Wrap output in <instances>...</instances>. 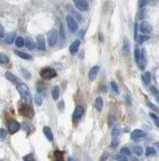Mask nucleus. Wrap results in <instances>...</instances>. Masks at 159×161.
Returning <instances> with one entry per match:
<instances>
[{
  "label": "nucleus",
  "instance_id": "nucleus-1",
  "mask_svg": "<svg viewBox=\"0 0 159 161\" xmlns=\"http://www.w3.org/2000/svg\"><path fill=\"white\" fill-rule=\"evenodd\" d=\"M17 90H18L20 96L22 97L23 101L25 102V104H27V105L31 104L32 98H31V94H30L28 87H27L25 84H19L18 86H17Z\"/></svg>",
  "mask_w": 159,
  "mask_h": 161
},
{
  "label": "nucleus",
  "instance_id": "nucleus-2",
  "mask_svg": "<svg viewBox=\"0 0 159 161\" xmlns=\"http://www.w3.org/2000/svg\"><path fill=\"white\" fill-rule=\"evenodd\" d=\"M40 76L42 79H44V80H51V79H53L57 76L56 71H55V70H53V68H44L41 70L40 71Z\"/></svg>",
  "mask_w": 159,
  "mask_h": 161
},
{
  "label": "nucleus",
  "instance_id": "nucleus-3",
  "mask_svg": "<svg viewBox=\"0 0 159 161\" xmlns=\"http://www.w3.org/2000/svg\"><path fill=\"white\" fill-rule=\"evenodd\" d=\"M66 23L69 30L71 32H76L78 30V23L76 21V19L74 18V16L72 15H67L66 16Z\"/></svg>",
  "mask_w": 159,
  "mask_h": 161
},
{
  "label": "nucleus",
  "instance_id": "nucleus-4",
  "mask_svg": "<svg viewBox=\"0 0 159 161\" xmlns=\"http://www.w3.org/2000/svg\"><path fill=\"white\" fill-rule=\"evenodd\" d=\"M7 128H8V132L10 134H14V133H16L17 131L20 130V124H19V122L16 121V120L10 119L8 121Z\"/></svg>",
  "mask_w": 159,
  "mask_h": 161
},
{
  "label": "nucleus",
  "instance_id": "nucleus-5",
  "mask_svg": "<svg viewBox=\"0 0 159 161\" xmlns=\"http://www.w3.org/2000/svg\"><path fill=\"white\" fill-rule=\"evenodd\" d=\"M47 39H48V43H49L50 46H54L55 44L57 43V39H58V32L57 30L55 29H51L47 34Z\"/></svg>",
  "mask_w": 159,
  "mask_h": 161
},
{
  "label": "nucleus",
  "instance_id": "nucleus-6",
  "mask_svg": "<svg viewBox=\"0 0 159 161\" xmlns=\"http://www.w3.org/2000/svg\"><path fill=\"white\" fill-rule=\"evenodd\" d=\"M75 7L80 11H87L89 8L87 0H73Z\"/></svg>",
  "mask_w": 159,
  "mask_h": 161
},
{
  "label": "nucleus",
  "instance_id": "nucleus-7",
  "mask_svg": "<svg viewBox=\"0 0 159 161\" xmlns=\"http://www.w3.org/2000/svg\"><path fill=\"white\" fill-rule=\"evenodd\" d=\"M146 136L145 132H143L142 130L140 129H136L131 133V139L134 140V141H139V140H142L144 137Z\"/></svg>",
  "mask_w": 159,
  "mask_h": 161
},
{
  "label": "nucleus",
  "instance_id": "nucleus-8",
  "mask_svg": "<svg viewBox=\"0 0 159 161\" xmlns=\"http://www.w3.org/2000/svg\"><path fill=\"white\" fill-rule=\"evenodd\" d=\"M83 113H84L83 107H82V106H77L73 112V120L74 121L78 122L79 120L82 118V116H83Z\"/></svg>",
  "mask_w": 159,
  "mask_h": 161
},
{
  "label": "nucleus",
  "instance_id": "nucleus-9",
  "mask_svg": "<svg viewBox=\"0 0 159 161\" xmlns=\"http://www.w3.org/2000/svg\"><path fill=\"white\" fill-rule=\"evenodd\" d=\"M139 29L143 34H150L152 32V26L150 23L147 21H143L141 23Z\"/></svg>",
  "mask_w": 159,
  "mask_h": 161
},
{
  "label": "nucleus",
  "instance_id": "nucleus-10",
  "mask_svg": "<svg viewBox=\"0 0 159 161\" xmlns=\"http://www.w3.org/2000/svg\"><path fill=\"white\" fill-rule=\"evenodd\" d=\"M147 64V59H146V50L144 49H141V56H140V61L138 64V66L141 68V70H144V68L146 67Z\"/></svg>",
  "mask_w": 159,
  "mask_h": 161
},
{
  "label": "nucleus",
  "instance_id": "nucleus-11",
  "mask_svg": "<svg viewBox=\"0 0 159 161\" xmlns=\"http://www.w3.org/2000/svg\"><path fill=\"white\" fill-rule=\"evenodd\" d=\"M99 70H100L99 66H94L93 68H91L90 71H89V73H88L89 80H90V81H94L95 78L97 77V75L99 73Z\"/></svg>",
  "mask_w": 159,
  "mask_h": 161
},
{
  "label": "nucleus",
  "instance_id": "nucleus-12",
  "mask_svg": "<svg viewBox=\"0 0 159 161\" xmlns=\"http://www.w3.org/2000/svg\"><path fill=\"white\" fill-rule=\"evenodd\" d=\"M79 47H80V40H74V42L70 44V46H69V51H70L71 54H76L79 49Z\"/></svg>",
  "mask_w": 159,
  "mask_h": 161
},
{
  "label": "nucleus",
  "instance_id": "nucleus-13",
  "mask_svg": "<svg viewBox=\"0 0 159 161\" xmlns=\"http://www.w3.org/2000/svg\"><path fill=\"white\" fill-rule=\"evenodd\" d=\"M37 47L39 50H45L46 43H45V38H44L43 35L37 36Z\"/></svg>",
  "mask_w": 159,
  "mask_h": 161
},
{
  "label": "nucleus",
  "instance_id": "nucleus-14",
  "mask_svg": "<svg viewBox=\"0 0 159 161\" xmlns=\"http://www.w3.org/2000/svg\"><path fill=\"white\" fill-rule=\"evenodd\" d=\"M43 133H44V135H45V137L48 140H49V141H53L54 136H53L52 130L48 127V126H45V127L43 128Z\"/></svg>",
  "mask_w": 159,
  "mask_h": 161
},
{
  "label": "nucleus",
  "instance_id": "nucleus-15",
  "mask_svg": "<svg viewBox=\"0 0 159 161\" xmlns=\"http://www.w3.org/2000/svg\"><path fill=\"white\" fill-rule=\"evenodd\" d=\"M5 78L7 79L9 82H11V83H13V84H17V83H19V82H20L19 79L17 78L16 76H14L12 73H10V71L5 73Z\"/></svg>",
  "mask_w": 159,
  "mask_h": 161
},
{
  "label": "nucleus",
  "instance_id": "nucleus-16",
  "mask_svg": "<svg viewBox=\"0 0 159 161\" xmlns=\"http://www.w3.org/2000/svg\"><path fill=\"white\" fill-rule=\"evenodd\" d=\"M122 51H123V54L124 56H128L129 53H130V43L127 39H124L123 40V47H122Z\"/></svg>",
  "mask_w": 159,
  "mask_h": 161
},
{
  "label": "nucleus",
  "instance_id": "nucleus-17",
  "mask_svg": "<svg viewBox=\"0 0 159 161\" xmlns=\"http://www.w3.org/2000/svg\"><path fill=\"white\" fill-rule=\"evenodd\" d=\"M33 109L30 107V106H28V105H25V107H24V110H23V112H22V114L23 115H25V116H27L28 118H32L33 117Z\"/></svg>",
  "mask_w": 159,
  "mask_h": 161
},
{
  "label": "nucleus",
  "instance_id": "nucleus-18",
  "mask_svg": "<svg viewBox=\"0 0 159 161\" xmlns=\"http://www.w3.org/2000/svg\"><path fill=\"white\" fill-rule=\"evenodd\" d=\"M95 108L98 112H101L103 109V99L101 97H97L95 100Z\"/></svg>",
  "mask_w": 159,
  "mask_h": 161
},
{
  "label": "nucleus",
  "instance_id": "nucleus-19",
  "mask_svg": "<svg viewBox=\"0 0 159 161\" xmlns=\"http://www.w3.org/2000/svg\"><path fill=\"white\" fill-rule=\"evenodd\" d=\"M15 54L17 57H19L20 59H22V60H29L32 59V57L30 56V54L28 53H22V51H19V50H15L14 51Z\"/></svg>",
  "mask_w": 159,
  "mask_h": 161
},
{
  "label": "nucleus",
  "instance_id": "nucleus-20",
  "mask_svg": "<svg viewBox=\"0 0 159 161\" xmlns=\"http://www.w3.org/2000/svg\"><path fill=\"white\" fill-rule=\"evenodd\" d=\"M142 81H143V84L145 86L149 85L150 82H151V75L149 71H145V73L142 75Z\"/></svg>",
  "mask_w": 159,
  "mask_h": 161
},
{
  "label": "nucleus",
  "instance_id": "nucleus-21",
  "mask_svg": "<svg viewBox=\"0 0 159 161\" xmlns=\"http://www.w3.org/2000/svg\"><path fill=\"white\" fill-rule=\"evenodd\" d=\"M51 95H52V98L54 100H57L59 98V95H60V90H59V87L58 86H55L53 87L52 91H51Z\"/></svg>",
  "mask_w": 159,
  "mask_h": 161
},
{
  "label": "nucleus",
  "instance_id": "nucleus-22",
  "mask_svg": "<svg viewBox=\"0 0 159 161\" xmlns=\"http://www.w3.org/2000/svg\"><path fill=\"white\" fill-rule=\"evenodd\" d=\"M140 56H141V49L139 47L135 46V49H134V60H135V63L137 64L140 61Z\"/></svg>",
  "mask_w": 159,
  "mask_h": 161
},
{
  "label": "nucleus",
  "instance_id": "nucleus-23",
  "mask_svg": "<svg viewBox=\"0 0 159 161\" xmlns=\"http://www.w3.org/2000/svg\"><path fill=\"white\" fill-rule=\"evenodd\" d=\"M15 35H16V33L15 32H10L8 35H7V37H6V42L7 43H9V44H11V43H13L15 42Z\"/></svg>",
  "mask_w": 159,
  "mask_h": 161
},
{
  "label": "nucleus",
  "instance_id": "nucleus-24",
  "mask_svg": "<svg viewBox=\"0 0 159 161\" xmlns=\"http://www.w3.org/2000/svg\"><path fill=\"white\" fill-rule=\"evenodd\" d=\"M25 46L28 49H34L35 43H34V42L31 38H27V39H25Z\"/></svg>",
  "mask_w": 159,
  "mask_h": 161
},
{
  "label": "nucleus",
  "instance_id": "nucleus-25",
  "mask_svg": "<svg viewBox=\"0 0 159 161\" xmlns=\"http://www.w3.org/2000/svg\"><path fill=\"white\" fill-rule=\"evenodd\" d=\"M149 39H150V37H149V35H148V34H143V35L138 36V43L142 44L145 42H148Z\"/></svg>",
  "mask_w": 159,
  "mask_h": 161
},
{
  "label": "nucleus",
  "instance_id": "nucleus-26",
  "mask_svg": "<svg viewBox=\"0 0 159 161\" xmlns=\"http://www.w3.org/2000/svg\"><path fill=\"white\" fill-rule=\"evenodd\" d=\"M152 0H138V7L139 8H144L146 6L151 3Z\"/></svg>",
  "mask_w": 159,
  "mask_h": 161
},
{
  "label": "nucleus",
  "instance_id": "nucleus-27",
  "mask_svg": "<svg viewBox=\"0 0 159 161\" xmlns=\"http://www.w3.org/2000/svg\"><path fill=\"white\" fill-rule=\"evenodd\" d=\"M15 44L16 46L18 47H22L23 46H25V39H23V37H17L15 39Z\"/></svg>",
  "mask_w": 159,
  "mask_h": 161
},
{
  "label": "nucleus",
  "instance_id": "nucleus-28",
  "mask_svg": "<svg viewBox=\"0 0 159 161\" xmlns=\"http://www.w3.org/2000/svg\"><path fill=\"white\" fill-rule=\"evenodd\" d=\"M8 61H9L8 56H6V54L0 53V64H8Z\"/></svg>",
  "mask_w": 159,
  "mask_h": 161
},
{
  "label": "nucleus",
  "instance_id": "nucleus-29",
  "mask_svg": "<svg viewBox=\"0 0 159 161\" xmlns=\"http://www.w3.org/2000/svg\"><path fill=\"white\" fill-rule=\"evenodd\" d=\"M156 154V149L154 147H147L146 148V155L147 156H151V155H155Z\"/></svg>",
  "mask_w": 159,
  "mask_h": 161
},
{
  "label": "nucleus",
  "instance_id": "nucleus-30",
  "mask_svg": "<svg viewBox=\"0 0 159 161\" xmlns=\"http://www.w3.org/2000/svg\"><path fill=\"white\" fill-rule=\"evenodd\" d=\"M110 86H111V89H112V91L114 92V93L119 94V87H118V85L116 84V82L112 81L111 83H110Z\"/></svg>",
  "mask_w": 159,
  "mask_h": 161
},
{
  "label": "nucleus",
  "instance_id": "nucleus-31",
  "mask_svg": "<svg viewBox=\"0 0 159 161\" xmlns=\"http://www.w3.org/2000/svg\"><path fill=\"white\" fill-rule=\"evenodd\" d=\"M133 152L136 154V155H142L143 154V149L141 148L140 146H134L133 147Z\"/></svg>",
  "mask_w": 159,
  "mask_h": 161
},
{
  "label": "nucleus",
  "instance_id": "nucleus-32",
  "mask_svg": "<svg viewBox=\"0 0 159 161\" xmlns=\"http://www.w3.org/2000/svg\"><path fill=\"white\" fill-rule=\"evenodd\" d=\"M34 101H35V104L38 105V106H41V105H42V103H43L42 97H41L39 94H37L35 96V98H34Z\"/></svg>",
  "mask_w": 159,
  "mask_h": 161
},
{
  "label": "nucleus",
  "instance_id": "nucleus-33",
  "mask_svg": "<svg viewBox=\"0 0 159 161\" xmlns=\"http://www.w3.org/2000/svg\"><path fill=\"white\" fill-rule=\"evenodd\" d=\"M120 153L124 154V155L128 156V155H131V150L128 148V147H122L121 150H120Z\"/></svg>",
  "mask_w": 159,
  "mask_h": 161
},
{
  "label": "nucleus",
  "instance_id": "nucleus-34",
  "mask_svg": "<svg viewBox=\"0 0 159 161\" xmlns=\"http://www.w3.org/2000/svg\"><path fill=\"white\" fill-rule=\"evenodd\" d=\"M116 160H119V161H127V157L126 155H124V154H116L115 157H114Z\"/></svg>",
  "mask_w": 159,
  "mask_h": 161
},
{
  "label": "nucleus",
  "instance_id": "nucleus-35",
  "mask_svg": "<svg viewBox=\"0 0 159 161\" xmlns=\"http://www.w3.org/2000/svg\"><path fill=\"white\" fill-rule=\"evenodd\" d=\"M137 17H138V19H143L145 17V9L140 8L139 11L137 12Z\"/></svg>",
  "mask_w": 159,
  "mask_h": 161
},
{
  "label": "nucleus",
  "instance_id": "nucleus-36",
  "mask_svg": "<svg viewBox=\"0 0 159 161\" xmlns=\"http://www.w3.org/2000/svg\"><path fill=\"white\" fill-rule=\"evenodd\" d=\"M147 106L151 109V110H153L154 112H159V109H158V108L156 107V106H155L152 102L148 101V102H147Z\"/></svg>",
  "mask_w": 159,
  "mask_h": 161
},
{
  "label": "nucleus",
  "instance_id": "nucleus-37",
  "mask_svg": "<svg viewBox=\"0 0 159 161\" xmlns=\"http://www.w3.org/2000/svg\"><path fill=\"white\" fill-rule=\"evenodd\" d=\"M6 137H7V131L5 129L1 128L0 129V138H1V140H4Z\"/></svg>",
  "mask_w": 159,
  "mask_h": 161
},
{
  "label": "nucleus",
  "instance_id": "nucleus-38",
  "mask_svg": "<svg viewBox=\"0 0 159 161\" xmlns=\"http://www.w3.org/2000/svg\"><path fill=\"white\" fill-rule=\"evenodd\" d=\"M119 134H120V130L119 129L115 128V129L112 130V138H118Z\"/></svg>",
  "mask_w": 159,
  "mask_h": 161
},
{
  "label": "nucleus",
  "instance_id": "nucleus-39",
  "mask_svg": "<svg viewBox=\"0 0 159 161\" xmlns=\"http://www.w3.org/2000/svg\"><path fill=\"white\" fill-rule=\"evenodd\" d=\"M55 158H56L57 160H62V159H63L62 153L60 151H56V152H55Z\"/></svg>",
  "mask_w": 159,
  "mask_h": 161
},
{
  "label": "nucleus",
  "instance_id": "nucleus-40",
  "mask_svg": "<svg viewBox=\"0 0 159 161\" xmlns=\"http://www.w3.org/2000/svg\"><path fill=\"white\" fill-rule=\"evenodd\" d=\"M60 35L62 39H65V31H64V27L63 25L60 26Z\"/></svg>",
  "mask_w": 159,
  "mask_h": 161
},
{
  "label": "nucleus",
  "instance_id": "nucleus-41",
  "mask_svg": "<svg viewBox=\"0 0 159 161\" xmlns=\"http://www.w3.org/2000/svg\"><path fill=\"white\" fill-rule=\"evenodd\" d=\"M150 92L153 95H155V96L158 95V91H157V89L155 88V87H150Z\"/></svg>",
  "mask_w": 159,
  "mask_h": 161
},
{
  "label": "nucleus",
  "instance_id": "nucleus-42",
  "mask_svg": "<svg viewBox=\"0 0 159 161\" xmlns=\"http://www.w3.org/2000/svg\"><path fill=\"white\" fill-rule=\"evenodd\" d=\"M111 145H112V147H114V148H115V147L118 145V138H113Z\"/></svg>",
  "mask_w": 159,
  "mask_h": 161
},
{
  "label": "nucleus",
  "instance_id": "nucleus-43",
  "mask_svg": "<svg viewBox=\"0 0 159 161\" xmlns=\"http://www.w3.org/2000/svg\"><path fill=\"white\" fill-rule=\"evenodd\" d=\"M134 25H135V26H134V39L137 40V28H138L137 25L138 24H137V23H135Z\"/></svg>",
  "mask_w": 159,
  "mask_h": 161
},
{
  "label": "nucleus",
  "instance_id": "nucleus-44",
  "mask_svg": "<svg viewBox=\"0 0 159 161\" xmlns=\"http://www.w3.org/2000/svg\"><path fill=\"white\" fill-rule=\"evenodd\" d=\"M22 71V73H23V75H24V77H25L26 79H29L30 78V75H29V73L27 71H25V70H21Z\"/></svg>",
  "mask_w": 159,
  "mask_h": 161
},
{
  "label": "nucleus",
  "instance_id": "nucleus-45",
  "mask_svg": "<svg viewBox=\"0 0 159 161\" xmlns=\"http://www.w3.org/2000/svg\"><path fill=\"white\" fill-rule=\"evenodd\" d=\"M4 34H5L4 28H3L2 25H0V37H3V36H4Z\"/></svg>",
  "mask_w": 159,
  "mask_h": 161
},
{
  "label": "nucleus",
  "instance_id": "nucleus-46",
  "mask_svg": "<svg viewBox=\"0 0 159 161\" xmlns=\"http://www.w3.org/2000/svg\"><path fill=\"white\" fill-rule=\"evenodd\" d=\"M58 106H59L60 111H62V110H63V108H64V102H63V101H61V102L59 103V105H58Z\"/></svg>",
  "mask_w": 159,
  "mask_h": 161
},
{
  "label": "nucleus",
  "instance_id": "nucleus-47",
  "mask_svg": "<svg viewBox=\"0 0 159 161\" xmlns=\"http://www.w3.org/2000/svg\"><path fill=\"white\" fill-rule=\"evenodd\" d=\"M114 123V119L112 120V116H109V126L112 127V124Z\"/></svg>",
  "mask_w": 159,
  "mask_h": 161
},
{
  "label": "nucleus",
  "instance_id": "nucleus-48",
  "mask_svg": "<svg viewBox=\"0 0 159 161\" xmlns=\"http://www.w3.org/2000/svg\"><path fill=\"white\" fill-rule=\"evenodd\" d=\"M150 117H151V119H153V120H156V119H158V117L156 115H154L153 113H151L150 114Z\"/></svg>",
  "mask_w": 159,
  "mask_h": 161
},
{
  "label": "nucleus",
  "instance_id": "nucleus-49",
  "mask_svg": "<svg viewBox=\"0 0 159 161\" xmlns=\"http://www.w3.org/2000/svg\"><path fill=\"white\" fill-rule=\"evenodd\" d=\"M107 153H103V156L101 157V158H100V160H104V159H107Z\"/></svg>",
  "mask_w": 159,
  "mask_h": 161
},
{
  "label": "nucleus",
  "instance_id": "nucleus-50",
  "mask_svg": "<svg viewBox=\"0 0 159 161\" xmlns=\"http://www.w3.org/2000/svg\"><path fill=\"white\" fill-rule=\"evenodd\" d=\"M24 160H28V159H30V160H32L33 158H32V156H31V154H30V155L29 156H25V157H24V158H23Z\"/></svg>",
  "mask_w": 159,
  "mask_h": 161
},
{
  "label": "nucleus",
  "instance_id": "nucleus-51",
  "mask_svg": "<svg viewBox=\"0 0 159 161\" xmlns=\"http://www.w3.org/2000/svg\"><path fill=\"white\" fill-rule=\"evenodd\" d=\"M154 123H155V125L157 126V127L159 128V119H156V120H154Z\"/></svg>",
  "mask_w": 159,
  "mask_h": 161
},
{
  "label": "nucleus",
  "instance_id": "nucleus-52",
  "mask_svg": "<svg viewBox=\"0 0 159 161\" xmlns=\"http://www.w3.org/2000/svg\"><path fill=\"white\" fill-rule=\"evenodd\" d=\"M155 146H157V148L159 149V142H156V143H155Z\"/></svg>",
  "mask_w": 159,
  "mask_h": 161
},
{
  "label": "nucleus",
  "instance_id": "nucleus-53",
  "mask_svg": "<svg viewBox=\"0 0 159 161\" xmlns=\"http://www.w3.org/2000/svg\"><path fill=\"white\" fill-rule=\"evenodd\" d=\"M156 99H157V101H158V103H159V95L156 96Z\"/></svg>",
  "mask_w": 159,
  "mask_h": 161
}]
</instances>
